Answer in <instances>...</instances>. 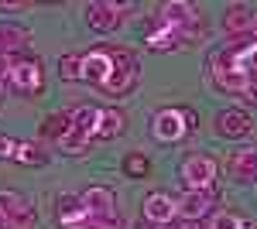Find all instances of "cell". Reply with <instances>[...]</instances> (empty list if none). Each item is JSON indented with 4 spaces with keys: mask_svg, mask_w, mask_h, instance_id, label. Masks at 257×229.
<instances>
[{
    "mask_svg": "<svg viewBox=\"0 0 257 229\" xmlns=\"http://www.w3.org/2000/svg\"><path fill=\"white\" fill-rule=\"evenodd\" d=\"M82 209L89 212V222H93V229H120V215H117V198H113V191L110 188H99V185H93V188H86L79 195Z\"/></svg>",
    "mask_w": 257,
    "mask_h": 229,
    "instance_id": "1",
    "label": "cell"
},
{
    "mask_svg": "<svg viewBox=\"0 0 257 229\" xmlns=\"http://www.w3.org/2000/svg\"><path fill=\"white\" fill-rule=\"evenodd\" d=\"M138 79H141L138 58L131 55V52H113V72H110L106 82H99V89L110 96H123L138 86Z\"/></svg>",
    "mask_w": 257,
    "mask_h": 229,
    "instance_id": "2",
    "label": "cell"
},
{
    "mask_svg": "<svg viewBox=\"0 0 257 229\" xmlns=\"http://www.w3.org/2000/svg\"><path fill=\"white\" fill-rule=\"evenodd\" d=\"M158 24L161 28H172V31H182V35H189V38H199V35H202L196 7L185 4V0H168L158 11Z\"/></svg>",
    "mask_w": 257,
    "mask_h": 229,
    "instance_id": "3",
    "label": "cell"
},
{
    "mask_svg": "<svg viewBox=\"0 0 257 229\" xmlns=\"http://www.w3.org/2000/svg\"><path fill=\"white\" fill-rule=\"evenodd\" d=\"M189 123H196V113H185V110H161L151 120V134L158 137L161 144H175L185 137Z\"/></svg>",
    "mask_w": 257,
    "mask_h": 229,
    "instance_id": "4",
    "label": "cell"
},
{
    "mask_svg": "<svg viewBox=\"0 0 257 229\" xmlns=\"http://www.w3.org/2000/svg\"><path fill=\"white\" fill-rule=\"evenodd\" d=\"M178 205V215L185 222H199L202 215H209L213 205H216V191L213 188H185V195L175 202Z\"/></svg>",
    "mask_w": 257,
    "mask_h": 229,
    "instance_id": "5",
    "label": "cell"
},
{
    "mask_svg": "<svg viewBox=\"0 0 257 229\" xmlns=\"http://www.w3.org/2000/svg\"><path fill=\"white\" fill-rule=\"evenodd\" d=\"M213 178H216V161L206 157V154H192V157L182 164V181H185V188H213Z\"/></svg>",
    "mask_w": 257,
    "mask_h": 229,
    "instance_id": "6",
    "label": "cell"
},
{
    "mask_svg": "<svg viewBox=\"0 0 257 229\" xmlns=\"http://www.w3.org/2000/svg\"><path fill=\"white\" fill-rule=\"evenodd\" d=\"M0 222L7 229H31V209L18 191H0Z\"/></svg>",
    "mask_w": 257,
    "mask_h": 229,
    "instance_id": "7",
    "label": "cell"
},
{
    "mask_svg": "<svg viewBox=\"0 0 257 229\" xmlns=\"http://www.w3.org/2000/svg\"><path fill=\"white\" fill-rule=\"evenodd\" d=\"M175 215H178L175 198H168L165 191H151V195L144 198V219H148V222H155V226H165V222H172Z\"/></svg>",
    "mask_w": 257,
    "mask_h": 229,
    "instance_id": "8",
    "label": "cell"
},
{
    "mask_svg": "<svg viewBox=\"0 0 257 229\" xmlns=\"http://www.w3.org/2000/svg\"><path fill=\"white\" fill-rule=\"evenodd\" d=\"M7 76H11V82L18 86L21 93H38L41 82H45V79H41V65H38V62H31V58H21V62H14Z\"/></svg>",
    "mask_w": 257,
    "mask_h": 229,
    "instance_id": "9",
    "label": "cell"
},
{
    "mask_svg": "<svg viewBox=\"0 0 257 229\" xmlns=\"http://www.w3.org/2000/svg\"><path fill=\"white\" fill-rule=\"evenodd\" d=\"M79 69L86 79H96V82H106L110 72H113V52H106V48H96V52H89V55L79 58Z\"/></svg>",
    "mask_w": 257,
    "mask_h": 229,
    "instance_id": "10",
    "label": "cell"
},
{
    "mask_svg": "<svg viewBox=\"0 0 257 229\" xmlns=\"http://www.w3.org/2000/svg\"><path fill=\"white\" fill-rule=\"evenodd\" d=\"M120 11H127V4H89L86 21H89V28L106 35V31H113L120 24Z\"/></svg>",
    "mask_w": 257,
    "mask_h": 229,
    "instance_id": "11",
    "label": "cell"
},
{
    "mask_svg": "<svg viewBox=\"0 0 257 229\" xmlns=\"http://www.w3.org/2000/svg\"><path fill=\"white\" fill-rule=\"evenodd\" d=\"M59 222L65 229H93V222H89V212L82 209V202L76 198V195H65L59 205Z\"/></svg>",
    "mask_w": 257,
    "mask_h": 229,
    "instance_id": "12",
    "label": "cell"
},
{
    "mask_svg": "<svg viewBox=\"0 0 257 229\" xmlns=\"http://www.w3.org/2000/svg\"><path fill=\"white\" fill-rule=\"evenodd\" d=\"M216 130L223 137H247V130H250V116L240 113V110H223V113L216 116Z\"/></svg>",
    "mask_w": 257,
    "mask_h": 229,
    "instance_id": "13",
    "label": "cell"
},
{
    "mask_svg": "<svg viewBox=\"0 0 257 229\" xmlns=\"http://www.w3.org/2000/svg\"><path fill=\"white\" fill-rule=\"evenodd\" d=\"M28 41H31V35L24 28H18V24H0V55L11 58L14 52L28 48Z\"/></svg>",
    "mask_w": 257,
    "mask_h": 229,
    "instance_id": "14",
    "label": "cell"
},
{
    "mask_svg": "<svg viewBox=\"0 0 257 229\" xmlns=\"http://www.w3.org/2000/svg\"><path fill=\"white\" fill-rule=\"evenodd\" d=\"M189 35H182V31H172V28H158V31H151L148 35V48H155V52H172V48H182V45H189Z\"/></svg>",
    "mask_w": 257,
    "mask_h": 229,
    "instance_id": "15",
    "label": "cell"
},
{
    "mask_svg": "<svg viewBox=\"0 0 257 229\" xmlns=\"http://www.w3.org/2000/svg\"><path fill=\"white\" fill-rule=\"evenodd\" d=\"M230 174L247 181V178H257V151H233L230 154Z\"/></svg>",
    "mask_w": 257,
    "mask_h": 229,
    "instance_id": "16",
    "label": "cell"
},
{
    "mask_svg": "<svg viewBox=\"0 0 257 229\" xmlns=\"http://www.w3.org/2000/svg\"><path fill=\"white\" fill-rule=\"evenodd\" d=\"M123 134V113L120 110H99V120H96V134L99 140H106V137H120Z\"/></svg>",
    "mask_w": 257,
    "mask_h": 229,
    "instance_id": "17",
    "label": "cell"
},
{
    "mask_svg": "<svg viewBox=\"0 0 257 229\" xmlns=\"http://www.w3.org/2000/svg\"><path fill=\"white\" fill-rule=\"evenodd\" d=\"M250 24H254V14L247 7H230V14H226V31L230 35H247Z\"/></svg>",
    "mask_w": 257,
    "mask_h": 229,
    "instance_id": "18",
    "label": "cell"
},
{
    "mask_svg": "<svg viewBox=\"0 0 257 229\" xmlns=\"http://www.w3.org/2000/svg\"><path fill=\"white\" fill-rule=\"evenodd\" d=\"M72 130V123H69V113H55V116H48V123H45V134L48 137H55V140H62V137Z\"/></svg>",
    "mask_w": 257,
    "mask_h": 229,
    "instance_id": "19",
    "label": "cell"
},
{
    "mask_svg": "<svg viewBox=\"0 0 257 229\" xmlns=\"http://www.w3.org/2000/svg\"><path fill=\"white\" fill-rule=\"evenodd\" d=\"M14 161H21V164H45L48 157L35 147V144H18V151H14Z\"/></svg>",
    "mask_w": 257,
    "mask_h": 229,
    "instance_id": "20",
    "label": "cell"
},
{
    "mask_svg": "<svg viewBox=\"0 0 257 229\" xmlns=\"http://www.w3.org/2000/svg\"><path fill=\"white\" fill-rule=\"evenodd\" d=\"M123 168H127V174H134V178H144V174H148V157L131 154V157L123 161Z\"/></svg>",
    "mask_w": 257,
    "mask_h": 229,
    "instance_id": "21",
    "label": "cell"
},
{
    "mask_svg": "<svg viewBox=\"0 0 257 229\" xmlns=\"http://www.w3.org/2000/svg\"><path fill=\"white\" fill-rule=\"evenodd\" d=\"M79 76H82L79 58H76V55H65V58H62V79H69V82H72V79H79Z\"/></svg>",
    "mask_w": 257,
    "mask_h": 229,
    "instance_id": "22",
    "label": "cell"
},
{
    "mask_svg": "<svg viewBox=\"0 0 257 229\" xmlns=\"http://www.w3.org/2000/svg\"><path fill=\"white\" fill-rule=\"evenodd\" d=\"M213 229H247V226L240 222L237 215H230V212H219L216 219H213Z\"/></svg>",
    "mask_w": 257,
    "mask_h": 229,
    "instance_id": "23",
    "label": "cell"
},
{
    "mask_svg": "<svg viewBox=\"0 0 257 229\" xmlns=\"http://www.w3.org/2000/svg\"><path fill=\"white\" fill-rule=\"evenodd\" d=\"M18 151V140H11L7 134H0V157H14Z\"/></svg>",
    "mask_w": 257,
    "mask_h": 229,
    "instance_id": "24",
    "label": "cell"
},
{
    "mask_svg": "<svg viewBox=\"0 0 257 229\" xmlns=\"http://www.w3.org/2000/svg\"><path fill=\"white\" fill-rule=\"evenodd\" d=\"M11 65H14L11 58H7V55H0V76H7V72H11Z\"/></svg>",
    "mask_w": 257,
    "mask_h": 229,
    "instance_id": "25",
    "label": "cell"
},
{
    "mask_svg": "<svg viewBox=\"0 0 257 229\" xmlns=\"http://www.w3.org/2000/svg\"><path fill=\"white\" fill-rule=\"evenodd\" d=\"M178 229H202V226H199V222H182Z\"/></svg>",
    "mask_w": 257,
    "mask_h": 229,
    "instance_id": "26",
    "label": "cell"
},
{
    "mask_svg": "<svg viewBox=\"0 0 257 229\" xmlns=\"http://www.w3.org/2000/svg\"><path fill=\"white\" fill-rule=\"evenodd\" d=\"M250 41H257V18H254V24H250Z\"/></svg>",
    "mask_w": 257,
    "mask_h": 229,
    "instance_id": "27",
    "label": "cell"
},
{
    "mask_svg": "<svg viewBox=\"0 0 257 229\" xmlns=\"http://www.w3.org/2000/svg\"><path fill=\"white\" fill-rule=\"evenodd\" d=\"M0 229H7V226H4V222H0Z\"/></svg>",
    "mask_w": 257,
    "mask_h": 229,
    "instance_id": "28",
    "label": "cell"
}]
</instances>
